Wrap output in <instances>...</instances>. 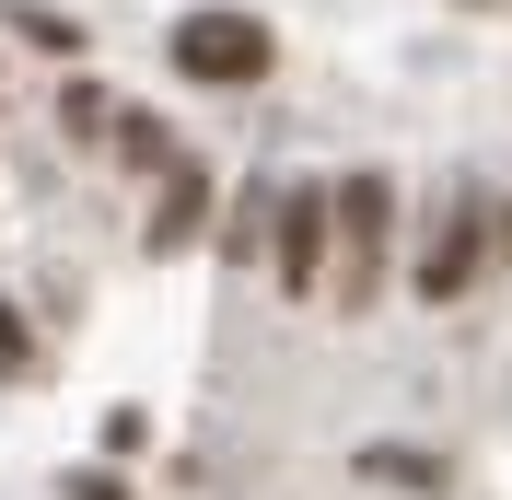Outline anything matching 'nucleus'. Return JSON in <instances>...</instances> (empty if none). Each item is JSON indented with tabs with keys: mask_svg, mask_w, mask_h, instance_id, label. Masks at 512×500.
Segmentation results:
<instances>
[{
	"mask_svg": "<svg viewBox=\"0 0 512 500\" xmlns=\"http://www.w3.org/2000/svg\"><path fill=\"white\" fill-rule=\"evenodd\" d=\"M384 245H396V187L384 175H338V280H326L338 314L384 303Z\"/></svg>",
	"mask_w": 512,
	"mask_h": 500,
	"instance_id": "f257e3e1",
	"label": "nucleus"
},
{
	"mask_svg": "<svg viewBox=\"0 0 512 500\" xmlns=\"http://www.w3.org/2000/svg\"><path fill=\"white\" fill-rule=\"evenodd\" d=\"M175 70L187 82H268L280 70V35L256 24V12H233V0H198L187 24H175Z\"/></svg>",
	"mask_w": 512,
	"mask_h": 500,
	"instance_id": "f03ea898",
	"label": "nucleus"
},
{
	"mask_svg": "<svg viewBox=\"0 0 512 500\" xmlns=\"http://www.w3.org/2000/svg\"><path fill=\"white\" fill-rule=\"evenodd\" d=\"M268 268H280V291H291V303H315V291L338 280V187H315V175H291V187H280Z\"/></svg>",
	"mask_w": 512,
	"mask_h": 500,
	"instance_id": "7ed1b4c3",
	"label": "nucleus"
},
{
	"mask_svg": "<svg viewBox=\"0 0 512 500\" xmlns=\"http://www.w3.org/2000/svg\"><path fill=\"white\" fill-rule=\"evenodd\" d=\"M501 245L489 233V198L478 187H454L443 221H431V245H419V303H466V280H478V256Z\"/></svg>",
	"mask_w": 512,
	"mask_h": 500,
	"instance_id": "20e7f679",
	"label": "nucleus"
},
{
	"mask_svg": "<svg viewBox=\"0 0 512 500\" xmlns=\"http://www.w3.org/2000/svg\"><path fill=\"white\" fill-rule=\"evenodd\" d=\"M187 245H222V221H210V163H175V175H163V210H152V256H187Z\"/></svg>",
	"mask_w": 512,
	"mask_h": 500,
	"instance_id": "39448f33",
	"label": "nucleus"
},
{
	"mask_svg": "<svg viewBox=\"0 0 512 500\" xmlns=\"http://www.w3.org/2000/svg\"><path fill=\"white\" fill-rule=\"evenodd\" d=\"M117 163H128V175H175L187 152H175V128H163L152 105H128V117H117Z\"/></svg>",
	"mask_w": 512,
	"mask_h": 500,
	"instance_id": "423d86ee",
	"label": "nucleus"
},
{
	"mask_svg": "<svg viewBox=\"0 0 512 500\" xmlns=\"http://www.w3.org/2000/svg\"><path fill=\"white\" fill-rule=\"evenodd\" d=\"M0 24L24 35V47H47V59H82V24H70V12H47V0H0Z\"/></svg>",
	"mask_w": 512,
	"mask_h": 500,
	"instance_id": "0eeeda50",
	"label": "nucleus"
},
{
	"mask_svg": "<svg viewBox=\"0 0 512 500\" xmlns=\"http://www.w3.org/2000/svg\"><path fill=\"white\" fill-rule=\"evenodd\" d=\"M361 477H373V489H443V454H419V442H373Z\"/></svg>",
	"mask_w": 512,
	"mask_h": 500,
	"instance_id": "6e6552de",
	"label": "nucleus"
},
{
	"mask_svg": "<svg viewBox=\"0 0 512 500\" xmlns=\"http://www.w3.org/2000/svg\"><path fill=\"white\" fill-rule=\"evenodd\" d=\"M117 117H128V105H105V82H70V94H59V128H70V140H117Z\"/></svg>",
	"mask_w": 512,
	"mask_h": 500,
	"instance_id": "1a4fd4ad",
	"label": "nucleus"
},
{
	"mask_svg": "<svg viewBox=\"0 0 512 500\" xmlns=\"http://www.w3.org/2000/svg\"><path fill=\"white\" fill-rule=\"evenodd\" d=\"M59 500H128V477H117V466H70Z\"/></svg>",
	"mask_w": 512,
	"mask_h": 500,
	"instance_id": "9d476101",
	"label": "nucleus"
},
{
	"mask_svg": "<svg viewBox=\"0 0 512 500\" xmlns=\"http://www.w3.org/2000/svg\"><path fill=\"white\" fill-rule=\"evenodd\" d=\"M12 361H24V314L0 303V373H12Z\"/></svg>",
	"mask_w": 512,
	"mask_h": 500,
	"instance_id": "9b49d317",
	"label": "nucleus"
},
{
	"mask_svg": "<svg viewBox=\"0 0 512 500\" xmlns=\"http://www.w3.org/2000/svg\"><path fill=\"white\" fill-rule=\"evenodd\" d=\"M501 256H512V210H501Z\"/></svg>",
	"mask_w": 512,
	"mask_h": 500,
	"instance_id": "f8f14e48",
	"label": "nucleus"
}]
</instances>
